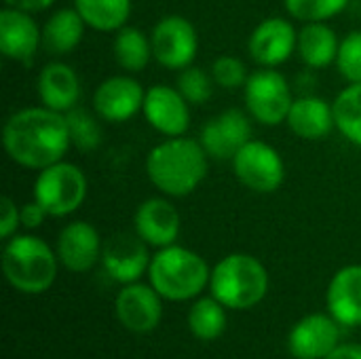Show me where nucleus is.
<instances>
[{
	"label": "nucleus",
	"mask_w": 361,
	"mask_h": 359,
	"mask_svg": "<svg viewBox=\"0 0 361 359\" xmlns=\"http://www.w3.org/2000/svg\"><path fill=\"white\" fill-rule=\"evenodd\" d=\"M338 36L326 21H311L298 32L296 53L300 61L313 70L328 68L338 57Z\"/></svg>",
	"instance_id": "nucleus-23"
},
{
	"label": "nucleus",
	"mask_w": 361,
	"mask_h": 359,
	"mask_svg": "<svg viewBox=\"0 0 361 359\" xmlns=\"http://www.w3.org/2000/svg\"><path fill=\"white\" fill-rule=\"evenodd\" d=\"M2 144L13 163L25 169H44L63 161L72 146L66 114L47 106L13 112L2 127Z\"/></svg>",
	"instance_id": "nucleus-1"
},
{
	"label": "nucleus",
	"mask_w": 361,
	"mask_h": 359,
	"mask_svg": "<svg viewBox=\"0 0 361 359\" xmlns=\"http://www.w3.org/2000/svg\"><path fill=\"white\" fill-rule=\"evenodd\" d=\"M214 76L207 74L203 68L188 66L178 74V91L186 97L190 106H201L212 99L214 95Z\"/></svg>",
	"instance_id": "nucleus-30"
},
{
	"label": "nucleus",
	"mask_w": 361,
	"mask_h": 359,
	"mask_svg": "<svg viewBox=\"0 0 361 359\" xmlns=\"http://www.w3.org/2000/svg\"><path fill=\"white\" fill-rule=\"evenodd\" d=\"M288 127L294 135L300 140H324L332 133L336 127L334 121V106L317 95H305L294 99L290 114H288Z\"/></svg>",
	"instance_id": "nucleus-22"
},
{
	"label": "nucleus",
	"mask_w": 361,
	"mask_h": 359,
	"mask_svg": "<svg viewBox=\"0 0 361 359\" xmlns=\"http://www.w3.org/2000/svg\"><path fill=\"white\" fill-rule=\"evenodd\" d=\"M19 224H21V212H19V207L13 203V199L2 197L0 199V237L8 241L11 237H15Z\"/></svg>",
	"instance_id": "nucleus-34"
},
{
	"label": "nucleus",
	"mask_w": 361,
	"mask_h": 359,
	"mask_svg": "<svg viewBox=\"0 0 361 359\" xmlns=\"http://www.w3.org/2000/svg\"><path fill=\"white\" fill-rule=\"evenodd\" d=\"M207 152L199 140L167 138L146 157V176L165 197H188L207 176Z\"/></svg>",
	"instance_id": "nucleus-2"
},
{
	"label": "nucleus",
	"mask_w": 361,
	"mask_h": 359,
	"mask_svg": "<svg viewBox=\"0 0 361 359\" xmlns=\"http://www.w3.org/2000/svg\"><path fill=\"white\" fill-rule=\"evenodd\" d=\"M57 252L34 235H15L2 250V273L23 294L47 292L57 277Z\"/></svg>",
	"instance_id": "nucleus-3"
},
{
	"label": "nucleus",
	"mask_w": 361,
	"mask_h": 359,
	"mask_svg": "<svg viewBox=\"0 0 361 359\" xmlns=\"http://www.w3.org/2000/svg\"><path fill=\"white\" fill-rule=\"evenodd\" d=\"M38 47H42V28L32 13L4 6L0 11V53L11 61L30 63Z\"/></svg>",
	"instance_id": "nucleus-16"
},
{
	"label": "nucleus",
	"mask_w": 361,
	"mask_h": 359,
	"mask_svg": "<svg viewBox=\"0 0 361 359\" xmlns=\"http://www.w3.org/2000/svg\"><path fill=\"white\" fill-rule=\"evenodd\" d=\"M226 307L218 298H199L188 311V328L199 341H216L226 330Z\"/></svg>",
	"instance_id": "nucleus-28"
},
{
	"label": "nucleus",
	"mask_w": 361,
	"mask_h": 359,
	"mask_svg": "<svg viewBox=\"0 0 361 359\" xmlns=\"http://www.w3.org/2000/svg\"><path fill=\"white\" fill-rule=\"evenodd\" d=\"M87 176L85 171L68 161L53 163L38 171L34 182V199L53 218L74 214L87 199Z\"/></svg>",
	"instance_id": "nucleus-6"
},
{
	"label": "nucleus",
	"mask_w": 361,
	"mask_h": 359,
	"mask_svg": "<svg viewBox=\"0 0 361 359\" xmlns=\"http://www.w3.org/2000/svg\"><path fill=\"white\" fill-rule=\"evenodd\" d=\"M55 0H4L6 6L17 8V11H25V13H40L47 11Z\"/></svg>",
	"instance_id": "nucleus-36"
},
{
	"label": "nucleus",
	"mask_w": 361,
	"mask_h": 359,
	"mask_svg": "<svg viewBox=\"0 0 361 359\" xmlns=\"http://www.w3.org/2000/svg\"><path fill=\"white\" fill-rule=\"evenodd\" d=\"M102 239L93 224L76 220L61 229L57 237V258L72 273L91 271L102 258Z\"/></svg>",
	"instance_id": "nucleus-18"
},
{
	"label": "nucleus",
	"mask_w": 361,
	"mask_h": 359,
	"mask_svg": "<svg viewBox=\"0 0 361 359\" xmlns=\"http://www.w3.org/2000/svg\"><path fill=\"white\" fill-rule=\"evenodd\" d=\"M148 243L135 233H121L110 237L102 248L104 271L118 284H133L150 269Z\"/></svg>",
	"instance_id": "nucleus-14"
},
{
	"label": "nucleus",
	"mask_w": 361,
	"mask_h": 359,
	"mask_svg": "<svg viewBox=\"0 0 361 359\" xmlns=\"http://www.w3.org/2000/svg\"><path fill=\"white\" fill-rule=\"evenodd\" d=\"M114 34L116 36L112 42V53H114L116 63L129 74H137L146 70V66L154 57L150 36L133 25H125Z\"/></svg>",
	"instance_id": "nucleus-25"
},
{
	"label": "nucleus",
	"mask_w": 361,
	"mask_h": 359,
	"mask_svg": "<svg viewBox=\"0 0 361 359\" xmlns=\"http://www.w3.org/2000/svg\"><path fill=\"white\" fill-rule=\"evenodd\" d=\"M97 118H99L97 114H91L78 106L66 112V123H68L72 146L78 148L80 152H91L102 144V127Z\"/></svg>",
	"instance_id": "nucleus-29"
},
{
	"label": "nucleus",
	"mask_w": 361,
	"mask_h": 359,
	"mask_svg": "<svg viewBox=\"0 0 361 359\" xmlns=\"http://www.w3.org/2000/svg\"><path fill=\"white\" fill-rule=\"evenodd\" d=\"M212 296L226 309H252L269 292V273L264 264L250 254H228L214 269L209 277Z\"/></svg>",
	"instance_id": "nucleus-5"
},
{
	"label": "nucleus",
	"mask_w": 361,
	"mask_h": 359,
	"mask_svg": "<svg viewBox=\"0 0 361 359\" xmlns=\"http://www.w3.org/2000/svg\"><path fill=\"white\" fill-rule=\"evenodd\" d=\"M243 99L247 114L256 123L267 127H277L286 123L294 104L286 76L273 68H264L250 74L243 87Z\"/></svg>",
	"instance_id": "nucleus-7"
},
{
	"label": "nucleus",
	"mask_w": 361,
	"mask_h": 359,
	"mask_svg": "<svg viewBox=\"0 0 361 359\" xmlns=\"http://www.w3.org/2000/svg\"><path fill=\"white\" fill-rule=\"evenodd\" d=\"M338 326L332 315L322 313L300 320L288 336L290 353L296 359H326L338 347Z\"/></svg>",
	"instance_id": "nucleus-17"
},
{
	"label": "nucleus",
	"mask_w": 361,
	"mask_h": 359,
	"mask_svg": "<svg viewBox=\"0 0 361 359\" xmlns=\"http://www.w3.org/2000/svg\"><path fill=\"white\" fill-rule=\"evenodd\" d=\"M19 212H21V226H25V229H38V226H42V222L47 220V209L34 199V201H30V203H25L23 207H19Z\"/></svg>",
	"instance_id": "nucleus-35"
},
{
	"label": "nucleus",
	"mask_w": 361,
	"mask_h": 359,
	"mask_svg": "<svg viewBox=\"0 0 361 359\" xmlns=\"http://www.w3.org/2000/svg\"><path fill=\"white\" fill-rule=\"evenodd\" d=\"M150 286L167 300L182 303L195 298L209 284L212 271L207 262L192 250L180 245L161 248L148 269Z\"/></svg>",
	"instance_id": "nucleus-4"
},
{
	"label": "nucleus",
	"mask_w": 361,
	"mask_h": 359,
	"mask_svg": "<svg viewBox=\"0 0 361 359\" xmlns=\"http://www.w3.org/2000/svg\"><path fill=\"white\" fill-rule=\"evenodd\" d=\"M326 359H361V345H338Z\"/></svg>",
	"instance_id": "nucleus-37"
},
{
	"label": "nucleus",
	"mask_w": 361,
	"mask_h": 359,
	"mask_svg": "<svg viewBox=\"0 0 361 359\" xmlns=\"http://www.w3.org/2000/svg\"><path fill=\"white\" fill-rule=\"evenodd\" d=\"M133 226L150 248L161 250L176 243L180 235V214L169 199L150 197L135 209Z\"/></svg>",
	"instance_id": "nucleus-19"
},
{
	"label": "nucleus",
	"mask_w": 361,
	"mask_h": 359,
	"mask_svg": "<svg viewBox=\"0 0 361 359\" xmlns=\"http://www.w3.org/2000/svg\"><path fill=\"white\" fill-rule=\"evenodd\" d=\"M237 180L260 195H271L279 190L286 180V163L277 148L267 142L250 140L231 161Z\"/></svg>",
	"instance_id": "nucleus-8"
},
{
	"label": "nucleus",
	"mask_w": 361,
	"mask_h": 359,
	"mask_svg": "<svg viewBox=\"0 0 361 359\" xmlns=\"http://www.w3.org/2000/svg\"><path fill=\"white\" fill-rule=\"evenodd\" d=\"M190 104L178 87L154 85L146 91L142 114L146 123L165 138L184 135L190 125Z\"/></svg>",
	"instance_id": "nucleus-11"
},
{
	"label": "nucleus",
	"mask_w": 361,
	"mask_h": 359,
	"mask_svg": "<svg viewBox=\"0 0 361 359\" xmlns=\"http://www.w3.org/2000/svg\"><path fill=\"white\" fill-rule=\"evenodd\" d=\"M252 140V116L231 108L212 116L203 127L199 142L209 159L233 161L235 154Z\"/></svg>",
	"instance_id": "nucleus-10"
},
{
	"label": "nucleus",
	"mask_w": 361,
	"mask_h": 359,
	"mask_svg": "<svg viewBox=\"0 0 361 359\" xmlns=\"http://www.w3.org/2000/svg\"><path fill=\"white\" fill-rule=\"evenodd\" d=\"M298 32L283 17H269L260 21L247 38L250 57L262 68L286 63L296 53Z\"/></svg>",
	"instance_id": "nucleus-13"
},
{
	"label": "nucleus",
	"mask_w": 361,
	"mask_h": 359,
	"mask_svg": "<svg viewBox=\"0 0 361 359\" xmlns=\"http://www.w3.org/2000/svg\"><path fill=\"white\" fill-rule=\"evenodd\" d=\"M38 97L40 104L55 112H70L80 99V80L72 66L63 61L47 63L38 74Z\"/></svg>",
	"instance_id": "nucleus-20"
},
{
	"label": "nucleus",
	"mask_w": 361,
	"mask_h": 359,
	"mask_svg": "<svg viewBox=\"0 0 361 359\" xmlns=\"http://www.w3.org/2000/svg\"><path fill=\"white\" fill-rule=\"evenodd\" d=\"M336 66L349 83H361V30L341 40Z\"/></svg>",
	"instance_id": "nucleus-33"
},
{
	"label": "nucleus",
	"mask_w": 361,
	"mask_h": 359,
	"mask_svg": "<svg viewBox=\"0 0 361 359\" xmlns=\"http://www.w3.org/2000/svg\"><path fill=\"white\" fill-rule=\"evenodd\" d=\"M152 55L167 70H184L192 66L199 51V34L182 15H165L150 34Z\"/></svg>",
	"instance_id": "nucleus-9"
},
{
	"label": "nucleus",
	"mask_w": 361,
	"mask_h": 359,
	"mask_svg": "<svg viewBox=\"0 0 361 359\" xmlns=\"http://www.w3.org/2000/svg\"><path fill=\"white\" fill-rule=\"evenodd\" d=\"M85 28L76 8H59L42 25V49L53 57H63L80 44Z\"/></svg>",
	"instance_id": "nucleus-24"
},
{
	"label": "nucleus",
	"mask_w": 361,
	"mask_h": 359,
	"mask_svg": "<svg viewBox=\"0 0 361 359\" xmlns=\"http://www.w3.org/2000/svg\"><path fill=\"white\" fill-rule=\"evenodd\" d=\"M332 106L336 129L347 142L361 148V83H349V87L336 95Z\"/></svg>",
	"instance_id": "nucleus-27"
},
{
	"label": "nucleus",
	"mask_w": 361,
	"mask_h": 359,
	"mask_svg": "<svg viewBox=\"0 0 361 359\" xmlns=\"http://www.w3.org/2000/svg\"><path fill=\"white\" fill-rule=\"evenodd\" d=\"M349 0H283L286 11L305 23L328 21L347 8Z\"/></svg>",
	"instance_id": "nucleus-31"
},
{
	"label": "nucleus",
	"mask_w": 361,
	"mask_h": 359,
	"mask_svg": "<svg viewBox=\"0 0 361 359\" xmlns=\"http://www.w3.org/2000/svg\"><path fill=\"white\" fill-rule=\"evenodd\" d=\"M74 8L82 21L97 32H118L127 25L133 2L131 0H74Z\"/></svg>",
	"instance_id": "nucleus-26"
},
{
	"label": "nucleus",
	"mask_w": 361,
	"mask_h": 359,
	"mask_svg": "<svg viewBox=\"0 0 361 359\" xmlns=\"http://www.w3.org/2000/svg\"><path fill=\"white\" fill-rule=\"evenodd\" d=\"M328 311L341 326H361V264L336 271L328 286Z\"/></svg>",
	"instance_id": "nucleus-21"
},
{
	"label": "nucleus",
	"mask_w": 361,
	"mask_h": 359,
	"mask_svg": "<svg viewBox=\"0 0 361 359\" xmlns=\"http://www.w3.org/2000/svg\"><path fill=\"white\" fill-rule=\"evenodd\" d=\"M161 298L163 296L152 286H144L137 281L125 284L114 303L116 317L129 332L148 334L159 326L163 317Z\"/></svg>",
	"instance_id": "nucleus-15"
},
{
	"label": "nucleus",
	"mask_w": 361,
	"mask_h": 359,
	"mask_svg": "<svg viewBox=\"0 0 361 359\" xmlns=\"http://www.w3.org/2000/svg\"><path fill=\"white\" fill-rule=\"evenodd\" d=\"M209 72L214 76V83L218 87L226 89V91L245 87V83L250 78L245 63L239 57H235V55H220V57H216Z\"/></svg>",
	"instance_id": "nucleus-32"
},
{
	"label": "nucleus",
	"mask_w": 361,
	"mask_h": 359,
	"mask_svg": "<svg viewBox=\"0 0 361 359\" xmlns=\"http://www.w3.org/2000/svg\"><path fill=\"white\" fill-rule=\"evenodd\" d=\"M146 91L142 85L129 76L118 74L106 78L93 93V110L102 121L108 123H127L144 108Z\"/></svg>",
	"instance_id": "nucleus-12"
}]
</instances>
